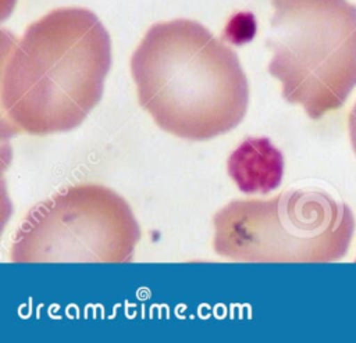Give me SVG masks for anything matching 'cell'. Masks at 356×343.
Instances as JSON below:
<instances>
[{"label":"cell","mask_w":356,"mask_h":343,"mask_svg":"<svg viewBox=\"0 0 356 343\" xmlns=\"http://www.w3.org/2000/svg\"><path fill=\"white\" fill-rule=\"evenodd\" d=\"M110 67V35L95 12L82 7L47 12L4 54V122L29 135L78 128L100 101Z\"/></svg>","instance_id":"cell-1"},{"label":"cell","mask_w":356,"mask_h":343,"mask_svg":"<svg viewBox=\"0 0 356 343\" xmlns=\"http://www.w3.org/2000/svg\"><path fill=\"white\" fill-rule=\"evenodd\" d=\"M131 72L140 107L174 136L209 140L245 118L249 85L239 58L196 21L152 25L131 57Z\"/></svg>","instance_id":"cell-2"},{"label":"cell","mask_w":356,"mask_h":343,"mask_svg":"<svg viewBox=\"0 0 356 343\" xmlns=\"http://www.w3.org/2000/svg\"><path fill=\"white\" fill-rule=\"evenodd\" d=\"M268 72L312 119L343 106L356 86V6L348 0H271Z\"/></svg>","instance_id":"cell-3"},{"label":"cell","mask_w":356,"mask_h":343,"mask_svg":"<svg viewBox=\"0 0 356 343\" xmlns=\"http://www.w3.org/2000/svg\"><path fill=\"white\" fill-rule=\"evenodd\" d=\"M213 225L214 251L245 262L338 261L355 232L350 208L320 189L231 201L214 214Z\"/></svg>","instance_id":"cell-4"},{"label":"cell","mask_w":356,"mask_h":343,"mask_svg":"<svg viewBox=\"0 0 356 343\" xmlns=\"http://www.w3.org/2000/svg\"><path fill=\"white\" fill-rule=\"evenodd\" d=\"M140 228L129 204L96 183L71 185L29 210L13 262H131Z\"/></svg>","instance_id":"cell-5"},{"label":"cell","mask_w":356,"mask_h":343,"mask_svg":"<svg viewBox=\"0 0 356 343\" xmlns=\"http://www.w3.org/2000/svg\"><path fill=\"white\" fill-rule=\"evenodd\" d=\"M227 172L246 194H267L284 176V156L268 137H248L228 157Z\"/></svg>","instance_id":"cell-6"},{"label":"cell","mask_w":356,"mask_h":343,"mask_svg":"<svg viewBox=\"0 0 356 343\" xmlns=\"http://www.w3.org/2000/svg\"><path fill=\"white\" fill-rule=\"evenodd\" d=\"M348 128H349V136H350V143L353 147V151L356 154V103L353 106V108L349 112V118H348Z\"/></svg>","instance_id":"cell-7"}]
</instances>
